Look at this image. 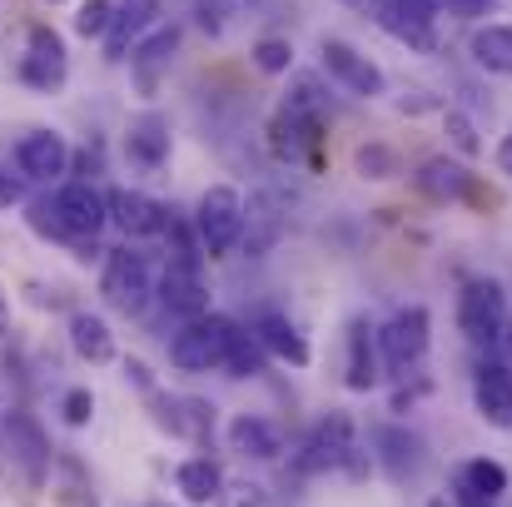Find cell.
I'll list each match as a JSON object with an SVG mask.
<instances>
[{
	"label": "cell",
	"mask_w": 512,
	"mask_h": 507,
	"mask_svg": "<svg viewBox=\"0 0 512 507\" xmlns=\"http://www.w3.org/2000/svg\"><path fill=\"white\" fill-rule=\"evenodd\" d=\"M468 55L488 75H512V25H478L468 40Z\"/></svg>",
	"instance_id": "f1b7e54d"
},
{
	"label": "cell",
	"mask_w": 512,
	"mask_h": 507,
	"mask_svg": "<svg viewBox=\"0 0 512 507\" xmlns=\"http://www.w3.org/2000/svg\"><path fill=\"white\" fill-rule=\"evenodd\" d=\"M249 334L264 343L269 358H279V363H289V368H309V363H314L309 338L299 334V324H294L289 314H279V309H259V314L249 319Z\"/></svg>",
	"instance_id": "2e32d148"
},
{
	"label": "cell",
	"mask_w": 512,
	"mask_h": 507,
	"mask_svg": "<svg viewBox=\"0 0 512 507\" xmlns=\"http://www.w3.org/2000/svg\"><path fill=\"white\" fill-rule=\"evenodd\" d=\"M20 80L40 95H50L70 80V50H65V35L55 25H30L25 55H20Z\"/></svg>",
	"instance_id": "8992f818"
},
{
	"label": "cell",
	"mask_w": 512,
	"mask_h": 507,
	"mask_svg": "<svg viewBox=\"0 0 512 507\" xmlns=\"http://www.w3.org/2000/svg\"><path fill=\"white\" fill-rule=\"evenodd\" d=\"M264 368H269L264 343L249 334V329H234V338H229V353H224V373H229V378H259Z\"/></svg>",
	"instance_id": "4dcf8cb0"
},
{
	"label": "cell",
	"mask_w": 512,
	"mask_h": 507,
	"mask_svg": "<svg viewBox=\"0 0 512 507\" xmlns=\"http://www.w3.org/2000/svg\"><path fill=\"white\" fill-rule=\"evenodd\" d=\"M150 507H165V503H150Z\"/></svg>",
	"instance_id": "c3c4849f"
},
{
	"label": "cell",
	"mask_w": 512,
	"mask_h": 507,
	"mask_svg": "<svg viewBox=\"0 0 512 507\" xmlns=\"http://www.w3.org/2000/svg\"><path fill=\"white\" fill-rule=\"evenodd\" d=\"M234 319L224 314H199V319H184V329L170 338V363L179 373H209V368H224V353H229V338H234Z\"/></svg>",
	"instance_id": "5b68a950"
},
{
	"label": "cell",
	"mask_w": 512,
	"mask_h": 507,
	"mask_svg": "<svg viewBox=\"0 0 512 507\" xmlns=\"http://www.w3.org/2000/svg\"><path fill=\"white\" fill-rule=\"evenodd\" d=\"M343 5H368V0H343Z\"/></svg>",
	"instance_id": "bcb514c9"
},
{
	"label": "cell",
	"mask_w": 512,
	"mask_h": 507,
	"mask_svg": "<svg viewBox=\"0 0 512 507\" xmlns=\"http://www.w3.org/2000/svg\"><path fill=\"white\" fill-rule=\"evenodd\" d=\"M329 468H343L348 478H363L368 463L353 443V418L348 413H329L314 423V433L304 438V448L294 453V473H329Z\"/></svg>",
	"instance_id": "7a4b0ae2"
},
{
	"label": "cell",
	"mask_w": 512,
	"mask_h": 507,
	"mask_svg": "<svg viewBox=\"0 0 512 507\" xmlns=\"http://www.w3.org/2000/svg\"><path fill=\"white\" fill-rule=\"evenodd\" d=\"M30 224L50 239H95L110 224V194H100L90 179H70L55 189L50 204H35Z\"/></svg>",
	"instance_id": "6da1fadb"
},
{
	"label": "cell",
	"mask_w": 512,
	"mask_h": 507,
	"mask_svg": "<svg viewBox=\"0 0 512 507\" xmlns=\"http://www.w3.org/2000/svg\"><path fill=\"white\" fill-rule=\"evenodd\" d=\"M15 199H20V184H15V179H10V174L0 169V209H10Z\"/></svg>",
	"instance_id": "b9f144b4"
},
{
	"label": "cell",
	"mask_w": 512,
	"mask_h": 507,
	"mask_svg": "<svg viewBox=\"0 0 512 507\" xmlns=\"http://www.w3.org/2000/svg\"><path fill=\"white\" fill-rule=\"evenodd\" d=\"M15 165H20L25 179H60L70 169V145L55 130H30L15 145Z\"/></svg>",
	"instance_id": "d6986e66"
},
{
	"label": "cell",
	"mask_w": 512,
	"mask_h": 507,
	"mask_svg": "<svg viewBox=\"0 0 512 507\" xmlns=\"http://www.w3.org/2000/svg\"><path fill=\"white\" fill-rule=\"evenodd\" d=\"M428 507H448V503H443V498H438V503H428Z\"/></svg>",
	"instance_id": "7dc6e473"
},
{
	"label": "cell",
	"mask_w": 512,
	"mask_h": 507,
	"mask_svg": "<svg viewBox=\"0 0 512 507\" xmlns=\"http://www.w3.org/2000/svg\"><path fill=\"white\" fill-rule=\"evenodd\" d=\"M224 438H229V448H234V453L259 458V463H269V458H279V453H284V433H279L269 418H259V413H239V418H229Z\"/></svg>",
	"instance_id": "7402d4cb"
},
{
	"label": "cell",
	"mask_w": 512,
	"mask_h": 507,
	"mask_svg": "<svg viewBox=\"0 0 512 507\" xmlns=\"http://www.w3.org/2000/svg\"><path fill=\"white\" fill-rule=\"evenodd\" d=\"M378 25L408 45V50H423L433 55L438 50V0H378Z\"/></svg>",
	"instance_id": "9c48e42d"
},
{
	"label": "cell",
	"mask_w": 512,
	"mask_h": 507,
	"mask_svg": "<svg viewBox=\"0 0 512 507\" xmlns=\"http://www.w3.org/2000/svg\"><path fill=\"white\" fill-rule=\"evenodd\" d=\"M60 413H65L70 428H85V423L95 418V393H90V388H70V393L60 398Z\"/></svg>",
	"instance_id": "74e56055"
},
{
	"label": "cell",
	"mask_w": 512,
	"mask_h": 507,
	"mask_svg": "<svg viewBox=\"0 0 512 507\" xmlns=\"http://www.w3.org/2000/svg\"><path fill=\"white\" fill-rule=\"evenodd\" d=\"M125 378H130L140 393H155V378H150V368H145L140 358H125Z\"/></svg>",
	"instance_id": "ab89813d"
},
{
	"label": "cell",
	"mask_w": 512,
	"mask_h": 507,
	"mask_svg": "<svg viewBox=\"0 0 512 507\" xmlns=\"http://www.w3.org/2000/svg\"><path fill=\"white\" fill-rule=\"evenodd\" d=\"M174 488L184 493V503L189 507H209L219 503V493H224V468L214 463V458H184L179 468H174Z\"/></svg>",
	"instance_id": "d4e9b609"
},
{
	"label": "cell",
	"mask_w": 512,
	"mask_h": 507,
	"mask_svg": "<svg viewBox=\"0 0 512 507\" xmlns=\"http://www.w3.org/2000/svg\"><path fill=\"white\" fill-rule=\"evenodd\" d=\"M155 294H160V304L170 309L174 319H199V314H209V284H204L199 254H170V264H165Z\"/></svg>",
	"instance_id": "30bf717a"
},
{
	"label": "cell",
	"mask_w": 512,
	"mask_h": 507,
	"mask_svg": "<svg viewBox=\"0 0 512 507\" xmlns=\"http://www.w3.org/2000/svg\"><path fill=\"white\" fill-rule=\"evenodd\" d=\"M319 55H324V70L339 80L348 95H358V100H378V95H388V75H383L363 50H353L348 40H324Z\"/></svg>",
	"instance_id": "5bb4252c"
},
{
	"label": "cell",
	"mask_w": 512,
	"mask_h": 507,
	"mask_svg": "<svg viewBox=\"0 0 512 507\" xmlns=\"http://www.w3.org/2000/svg\"><path fill=\"white\" fill-rule=\"evenodd\" d=\"M373 463H378V473L388 478V483H413L418 473H423V463H428V448H423V438L413 433V428H403V423H378L373 428Z\"/></svg>",
	"instance_id": "8fae6325"
},
{
	"label": "cell",
	"mask_w": 512,
	"mask_h": 507,
	"mask_svg": "<svg viewBox=\"0 0 512 507\" xmlns=\"http://www.w3.org/2000/svg\"><path fill=\"white\" fill-rule=\"evenodd\" d=\"M174 50H179V25H165V30H155L150 40H140V45H135L130 65H135V75H140V85H145V90H155L160 65H170Z\"/></svg>",
	"instance_id": "f546056e"
},
{
	"label": "cell",
	"mask_w": 512,
	"mask_h": 507,
	"mask_svg": "<svg viewBox=\"0 0 512 507\" xmlns=\"http://www.w3.org/2000/svg\"><path fill=\"white\" fill-rule=\"evenodd\" d=\"M473 403L478 418L493 428H512V363L508 358H488L473 373Z\"/></svg>",
	"instance_id": "e0dca14e"
},
{
	"label": "cell",
	"mask_w": 512,
	"mask_h": 507,
	"mask_svg": "<svg viewBox=\"0 0 512 507\" xmlns=\"http://www.w3.org/2000/svg\"><path fill=\"white\" fill-rule=\"evenodd\" d=\"M512 309H508V289L498 279H468L458 289V334L468 338L473 348H493L503 329H508Z\"/></svg>",
	"instance_id": "3957f363"
},
{
	"label": "cell",
	"mask_w": 512,
	"mask_h": 507,
	"mask_svg": "<svg viewBox=\"0 0 512 507\" xmlns=\"http://www.w3.org/2000/svg\"><path fill=\"white\" fill-rule=\"evenodd\" d=\"M150 398V413L155 423L170 433V438H184V443H209L214 438V403L209 398H174L165 388L145 393Z\"/></svg>",
	"instance_id": "7c38bea8"
},
{
	"label": "cell",
	"mask_w": 512,
	"mask_h": 507,
	"mask_svg": "<svg viewBox=\"0 0 512 507\" xmlns=\"http://www.w3.org/2000/svg\"><path fill=\"white\" fill-rule=\"evenodd\" d=\"M50 5H60V0H50Z\"/></svg>",
	"instance_id": "681fc988"
},
{
	"label": "cell",
	"mask_w": 512,
	"mask_h": 507,
	"mask_svg": "<svg viewBox=\"0 0 512 507\" xmlns=\"http://www.w3.org/2000/svg\"><path fill=\"white\" fill-rule=\"evenodd\" d=\"M453 507H498V503H488V498H473V493H453Z\"/></svg>",
	"instance_id": "7bdbcfd3"
},
{
	"label": "cell",
	"mask_w": 512,
	"mask_h": 507,
	"mask_svg": "<svg viewBox=\"0 0 512 507\" xmlns=\"http://www.w3.org/2000/svg\"><path fill=\"white\" fill-rule=\"evenodd\" d=\"M100 294H105V304H110V309H120V314H145V304H150V294H155V279H150L145 254L115 249V254L105 259Z\"/></svg>",
	"instance_id": "ba28073f"
},
{
	"label": "cell",
	"mask_w": 512,
	"mask_h": 507,
	"mask_svg": "<svg viewBox=\"0 0 512 507\" xmlns=\"http://www.w3.org/2000/svg\"><path fill=\"white\" fill-rule=\"evenodd\" d=\"M353 169H358L363 179H393V174H398V155H393L388 145H358Z\"/></svg>",
	"instance_id": "836d02e7"
},
{
	"label": "cell",
	"mask_w": 512,
	"mask_h": 507,
	"mask_svg": "<svg viewBox=\"0 0 512 507\" xmlns=\"http://www.w3.org/2000/svg\"><path fill=\"white\" fill-rule=\"evenodd\" d=\"M413 184H418V194H428L433 204H458V199H468V194H473V169L463 165V160L433 155V160H423V165H418Z\"/></svg>",
	"instance_id": "44dd1931"
},
{
	"label": "cell",
	"mask_w": 512,
	"mask_h": 507,
	"mask_svg": "<svg viewBox=\"0 0 512 507\" xmlns=\"http://www.w3.org/2000/svg\"><path fill=\"white\" fill-rule=\"evenodd\" d=\"M443 125H448V140H453L458 155H478V150H483V145H478V130H473V120H468L463 110H448Z\"/></svg>",
	"instance_id": "8d00e7d4"
},
{
	"label": "cell",
	"mask_w": 512,
	"mask_h": 507,
	"mask_svg": "<svg viewBox=\"0 0 512 507\" xmlns=\"http://www.w3.org/2000/svg\"><path fill=\"white\" fill-rule=\"evenodd\" d=\"M259 0H194V15L209 35H224L229 25H239L244 15H254Z\"/></svg>",
	"instance_id": "1f68e13d"
},
{
	"label": "cell",
	"mask_w": 512,
	"mask_h": 507,
	"mask_svg": "<svg viewBox=\"0 0 512 507\" xmlns=\"http://www.w3.org/2000/svg\"><path fill=\"white\" fill-rule=\"evenodd\" d=\"M55 507H95V483L90 468L75 453H55Z\"/></svg>",
	"instance_id": "4316f807"
},
{
	"label": "cell",
	"mask_w": 512,
	"mask_h": 507,
	"mask_svg": "<svg viewBox=\"0 0 512 507\" xmlns=\"http://www.w3.org/2000/svg\"><path fill=\"white\" fill-rule=\"evenodd\" d=\"M70 348H75L85 363H110V358H115V334H110V324H105L100 314L75 309V314H70Z\"/></svg>",
	"instance_id": "484cf974"
},
{
	"label": "cell",
	"mask_w": 512,
	"mask_h": 507,
	"mask_svg": "<svg viewBox=\"0 0 512 507\" xmlns=\"http://www.w3.org/2000/svg\"><path fill=\"white\" fill-rule=\"evenodd\" d=\"M5 448H10V463L20 468V483H25V488H40L45 473H50V463H55V448H50L45 428H40L30 413H10V423H5Z\"/></svg>",
	"instance_id": "4fadbf2b"
},
{
	"label": "cell",
	"mask_w": 512,
	"mask_h": 507,
	"mask_svg": "<svg viewBox=\"0 0 512 507\" xmlns=\"http://www.w3.org/2000/svg\"><path fill=\"white\" fill-rule=\"evenodd\" d=\"M498 348H503V358L512 363V319H508V329H503V338H498Z\"/></svg>",
	"instance_id": "ee69618b"
},
{
	"label": "cell",
	"mask_w": 512,
	"mask_h": 507,
	"mask_svg": "<svg viewBox=\"0 0 512 507\" xmlns=\"http://www.w3.org/2000/svg\"><path fill=\"white\" fill-rule=\"evenodd\" d=\"M448 15H458V20H483V15H498V5L503 0H438Z\"/></svg>",
	"instance_id": "f35d334b"
},
{
	"label": "cell",
	"mask_w": 512,
	"mask_h": 507,
	"mask_svg": "<svg viewBox=\"0 0 512 507\" xmlns=\"http://www.w3.org/2000/svg\"><path fill=\"white\" fill-rule=\"evenodd\" d=\"M254 65H259L264 75H284V70L294 65V45H289L284 35H264V40L254 45Z\"/></svg>",
	"instance_id": "e575fe53"
},
{
	"label": "cell",
	"mask_w": 512,
	"mask_h": 507,
	"mask_svg": "<svg viewBox=\"0 0 512 507\" xmlns=\"http://www.w3.org/2000/svg\"><path fill=\"white\" fill-rule=\"evenodd\" d=\"M110 20H115V0H85L80 15H75V35L105 40V35H110Z\"/></svg>",
	"instance_id": "d6a6232c"
},
{
	"label": "cell",
	"mask_w": 512,
	"mask_h": 507,
	"mask_svg": "<svg viewBox=\"0 0 512 507\" xmlns=\"http://www.w3.org/2000/svg\"><path fill=\"white\" fill-rule=\"evenodd\" d=\"M219 507H279L269 498V488L264 483H224V493H219Z\"/></svg>",
	"instance_id": "d590c367"
},
{
	"label": "cell",
	"mask_w": 512,
	"mask_h": 507,
	"mask_svg": "<svg viewBox=\"0 0 512 507\" xmlns=\"http://www.w3.org/2000/svg\"><path fill=\"white\" fill-rule=\"evenodd\" d=\"M378 329H368V319H353L348 324V368H343V383L353 393H368L378 383Z\"/></svg>",
	"instance_id": "603a6c76"
},
{
	"label": "cell",
	"mask_w": 512,
	"mask_h": 507,
	"mask_svg": "<svg viewBox=\"0 0 512 507\" xmlns=\"http://www.w3.org/2000/svg\"><path fill=\"white\" fill-rule=\"evenodd\" d=\"M110 219H115L120 234H130V239H155V234L170 229L174 214L160 199L140 194V189H115V194H110Z\"/></svg>",
	"instance_id": "ac0fdd59"
},
{
	"label": "cell",
	"mask_w": 512,
	"mask_h": 507,
	"mask_svg": "<svg viewBox=\"0 0 512 507\" xmlns=\"http://www.w3.org/2000/svg\"><path fill=\"white\" fill-rule=\"evenodd\" d=\"M160 20V0H120L115 5V20H110V35H105V60L120 65L130 60V50L140 45V35Z\"/></svg>",
	"instance_id": "ffe728a7"
},
{
	"label": "cell",
	"mask_w": 512,
	"mask_h": 507,
	"mask_svg": "<svg viewBox=\"0 0 512 507\" xmlns=\"http://www.w3.org/2000/svg\"><path fill=\"white\" fill-rule=\"evenodd\" d=\"M453 493H473V498L498 503V498L508 493V468L493 463V458H468V463L458 468V478H453Z\"/></svg>",
	"instance_id": "83f0119b"
},
{
	"label": "cell",
	"mask_w": 512,
	"mask_h": 507,
	"mask_svg": "<svg viewBox=\"0 0 512 507\" xmlns=\"http://www.w3.org/2000/svg\"><path fill=\"white\" fill-rule=\"evenodd\" d=\"M125 155L135 160L140 169H160L170 160V120L165 115H140L130 120V135H125Z\"/></svg>",
	"instance_id": "cb8c5ba5"
},
{
	"label": "cell",
	"mask_w": 512,
	"mask_h": 507,
	"mask_svg": "<svg viewBox=\"0 0 512 507\" xmlns=\"http://www.w3.org/2000/svg\"><path fill=\"white\" fill-rule=\"evenodd\" d=\"M5 309H10V304H5V289H0V324H5Z\"/></svg>",
	"instance_id": "f6af8a7d"
},
{
	"label": "cell",
	"mask_w": 512,
	"mask_h": 507,
	"mask_svg": "<svg viewBox=\"0 0 512 507\" xmlns=\"http://www.w3.org/2000/svg\"><path fill=\"white\" fill-rule=\"evenodd\" d=\"M319 140H324V120H319V115H304V110H294V105H279V115L269 120V150H274V160H284V165L309 160V155L319 150Z\"/></svg>",
	"instance_id": "9a60e30c"
},
{
	"label": "cell",
	"mask_w": 512,
	"mask_h": 507,
	"mask_svg": "<svg viewBox=\"0 0 512 507\" xmlns=\"http://www.w3.org/2000/svg\"><path fill=\"white\" fill-rule=\"evenodd\" d=\"M244 224H249V214H244L239 189L209 184V189L199 194V204H194V234H199V244H204L209 259L229 254V249L244 239Z\"/></svg>",
	"instance_id": "277c9868"
},
{
	"label": "cell",
	"mask_w": 512,
	"mask_h": 507,
	"mask_svg": "<svg viewBox=\"0 0 512 507\" xmlns=\"http://www.w3.org/2000/svg\"><path fill=\"white\" fill-rule=\"evenodd\" d=\"M428 334H433V319H428V309H423V304L398 309V314L378 329V358H383V368L408 373V368L428 353Z\"/></svg>",
	"instance_id": "52a82bcc"
},
{
	"label": "cell",
	"mask_w": 512,
	"mask_h": 507,
	"mask_svg": "<svg viewBox=\"0 0 512 507\" xmlns=\"http://www.w3.org/2000/svg\"><path fill=\"white\" fill-rule=\"evenodd\" d=\"M493 165H498V174H508L512 179V130L498 140V150H493Z\"/></svg>",
	"instance_id": "60d3db41"
}]
</instances>
